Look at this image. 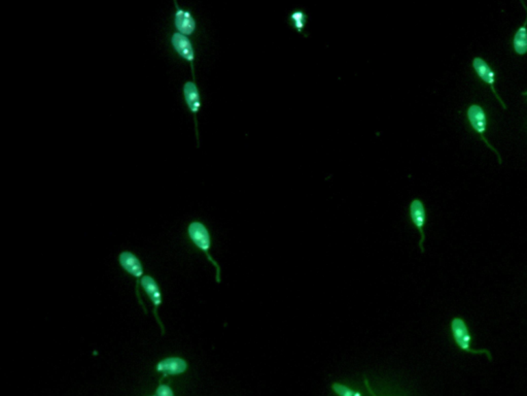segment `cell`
I'll return each mask as SVG.
<instances>
[{
	"mask_svg": "<svg viewBox=\"0 0 527 396\" xmlns=\"http://www.w3.org/2000/svg\"><path fill=\"white\" fill-rule=\"evenodd\" d=\"M188 234H189V238H191L193 244L205 254L208 260L214 265V269H216V283L220 284L222 271H220V264L212 258L209 252L210 248H211V236H210L209 230L202 222L193 221L190 223L189 227H188Z\"/></svg>",
	"mask_w": 527,
	"mask_h": 396,
	"instance_id": "obj_1",
	"label": "cell"
},
{
	"mask_svg": "<svg viewBox=\"0 0 527 396\" xmlns=\"http://www.w3.org/2000/svg\"><path fill=\"white\" fill-rule=\"evenodd\" d=\"M450 330L453 341H454L455 344L461 351H465V352L470 353V354H483L487 357L488 360L492 361V354L488 349L477 350V349L472 348V334L470 332V328L467 326V322L463 318H453L451 320Z\"/></svg>",
	"mask_w": 527,
	"mask_h": 396,
	"instance_id": "obj_2",
	"label": "cell"
},
{
	"mask_svg": "<svg viewBox=\"0 0 527 396\" xmlns=\"http://www.w3.org/2000/svg\"><path fill=\"white\" fill-rule=\"evenodd\" d=\"M467 117L470 124H471L472 128L479 134L480 138L483 140L484 144H485L486 146L496 155L498 163L502 164V157L498 154L496 149H494V147H492L491 145L488 143L487 138H484V134H485L486 129H487V116H486L483 108L479 105L470 106L467 112Z\"/></svg>",
	"mask_w": 527,
	"mask_h": 396,
	"instance_id": "obj_3",
	"label": "cell"
},
{
	"mask_svg": "<svg viewBox=\"0 0 527 396\" xmlns=\"http://www.w3.org/2000/svg\"><path fill=\"white\" fill-rule=\"evenodd\" d=\"M118 263H120V267L126 271L129 275L136 277V295H138L140 306L144 308V310H146L140 294V281L144 277V267H142V261L133 253L125 251V252L120 253V256H118Z\"/></svg>",
	"mask_w": 527,
	"mask_h": 396,
	"instance_id": "obj_4",
	"label": "cell"
},
{
	"mask_svg": "<svg viewBox=\"0 0 527 396\" xmlns=\"http://www.w3.org/2000/svg\"><path fill=\"white\" fill-rule=\"evenodd\" d=\"M183 93L188 109L193 114L194 120H195L196 138H197L198 146H199V130H198L197 115L200 112V109H201V95H200L199 88H198L196 82H185L183 84Z\"/></svg>",
	"mask_w": 527,
	"mask_h": 396,
	"instance_id": "obj_5",
	"label": "cell"
},
{
	"mask_svg": "<svg viewBox=\"0 0 527 396\" xmlns=\"http://www.w3.org/2000/svg\"><path fill=\"white\" fill-rule=\"evenodd\" d=\"M171 46L175 49V52L179 55L181 58L187 61L191 64L192 75H193V81H195V50H194L193 44L192 40H190L188 36H183V34H179V32H175L171 36Z\"/></svg>",
	"mask_w": 527,
	"mask_h": 396,
	"instance_id": "obj_6",
	"label": "cell"
},
{
	"mask_svg": "<svg viewBox=\"0 0 527 396\" xmlns=\"http://www.w3.org/2000/svg\"><path fill=\"white\" fill-rule=\"evenodd\" d=\"M140 286L142 289L146 292V295L149 296V299L152 301L153 306H154V316L156 318L157 323L160 325L161 330H162V334H165V328L163 326L162 321H161L160 317H159L158 310L162 305V293H161L160 286L157 283L156 280L151 275H144L142 281H140Z\"/></svg>",
	"mask_w": 527,
	"mask_h": 396,
	"instance_id": "obj_7",
	"label": "cell"
},
{
	"mask_svg": "<svg viewBox=\"0 0 527 396\" xmlns=\"http://www.w3.org/2000/svg\"><path fill=\"white\" fill-rule=\"evenodd\" d=\"M173 3L175 5L173 23H175V29L177 30V32L183 34V36H191L195 32L196 28H197V22H196L195 18L193 17V14L189 10H185L179 7L177 0H175Z\"/></svg>",
	"mask_w": 527,
	"mask_h": 396,
	"instance_id": "obj_8",
	"label": "cell"
},
{
	"mask_svg": "<svg viewBox=\"0 0 527 396\" xmlns=\"http://www.w3.org/2000/svg\"><path fill=\"white\" fill-rule=\"evenodd\" d=\"M410 219H411L413 225L417 228L420 234V252L424 253V240H426V234H424V226L426 223V206L422 201L415 198L411 201L409 206Z\"/></svg>",
	"mask_w": 527,
	"mask_h": 396,
	"instance_id": "obj_9",
	"label": "cell"
},
{
	"mask_svg": "<svg viewBox=\"0 0 527 396\" xmlns=\"http://www.w3.org/2000/svg\"><path fill=\"white\" fill-rule=\"evenodd\" d=\"M472 65H473L474 69H475L478 77H479L484 83L489 85L492 93L494 94L496 99L500 101L502 109L506 110V103H504V101L500 97V95L496 93V87H494V84H496V73H494L493 69H492L491 67L489 66V64H488L483 58H481V57H475V58L473 59V61H472Z\"/></svg>",
	"mask_w": 527,
	"mask_h": 396,
	"instance_id": "obj_10",
	"label": "cell"
},
{
	"mask_svg": "<svg viewBox=\"0 0 527 396\" xmlns=\"http://www.w3.org/2000/svg\"><path fill=\"white\" fill-rule=\"evenodd\" d=\"M188 369V363L185 359L181 357H168L163 359L156 365L157 373H162V378L170 377V375H179L185 373Z\"/></svg>",
	"mask_w": 527,
	"mask_h": 396,
	"instance_id": "obj_11",
	"label": "cell"
},
{
	"mask_svg": "<svg viewBox=\"0 0 527 396\" xmlns=\"http://www.w3.org/2000/svg\"><path fill=\"white\" fill-rule=\"evenodd\" d=\"M521 3L524 5L525 12H526V20H525L524 24L515 32L514 38H513V48L517 54L523 56L527 53V7L525 5L524 1H521Z\"/></svg>",
	"mask_w": 527,
	"mask_h": 396,
	"instance_id": "obj_12",
	"label": "cell"
},
{
	"mask_svg": "<svg viewBox=\"0 0 527 396\" xmlns=\"http://www.w3.org/2000/svg\"><path fill=\"white\" fill-rule=\"evenodd\" d=\"M308 16L303 10L296 9L290 14L289 23L298 34H302L307 24Z\"/></svg>",
	"mask_w": 527,
	"mask_h": 396,
	"instance_id": "obj_13",
	"label": "cell"
},
{
	"mask_svg": "<svg viewBox=\"0 0 527 396\" xmlns=\"http://www.w3.org/2000/svg\"><path fill=\"white\" fill-rule=\"evenodd\" d=\"M332 390L338 396H361L359 391H355V390L347 387L343 384L337 383V382L332 384Z\"/></svg>",
	"mask_w": 527,
	"mask_h": 396,
	"instance_id": "obj_14",
	"label": "cell"
},
{
	"mask_svg": "<svg viewBox=\"0 0 527 396\" xmlns=\"http://www.w3.org/2000/svg\"><path fill=\"white\" fill-rule=\"evenodd\" d=\"M156 396H175V393L168 384H162V381H160L156 390Z\"/></svg>",
	"mask_w": 527,
	"mask_h": 396,
	"instance_id": "obj_15",
	"label": "cell"
},
{
	"mask_svg": "<svg viewBox=\"0 0 527 396\" xmlns=\"http://www.w3.org/2000/svg\"><path fill=\"white\" fill-rule=\"evenodd\" d=\"M365 387H367V389L369 390L370 394H371L372 396H377L375 394V392H374V390L372 389L371 386H370L369 381H368L367 379H365Z\"/></svg>",
	"mask_w": 527,
	"mask_h": 396,
	"instance_id": "obj_16",
	"label": "cell"
},
{
	"mask_svg": "<svg viewBox=\"0 0 527 396\" xmlns=\"http://www.w3.org/2000/svg\"><path fill=\"white\" fill-rule=\"evenodd\" d=\"M523 95H527V91L523 92Z\"/></svg>",
	"mask_w": 527,
	"mask_h": 396,
	"instance_id": "obj_17",
	"label": "cell"
},
{
	"mask_svg": "<svg viewBox=\"0 0 527 396\" xmlns=\"http://www.w3.org/2000/svg\"><path fill=\"white\" fill-rule=\"evenodd\" d=\"M152 396H156V395H152Z\"/></svg>",
	"mask_w": 527,
	"mask_h": 396,
	"instance_id": "obj_18",
	"label": "cell"
}]
</instances>
